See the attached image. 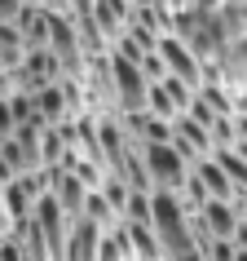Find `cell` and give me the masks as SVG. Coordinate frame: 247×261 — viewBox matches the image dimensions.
<instances>
[{"instance_id":"8","label":"cell","mask_w":247,"mask_h":261,"mask_svg":"<svg viewBox=\"0 0 247 261\" xmlns=\"http://www.w3.org/2000/svg\"><path fill=\"white\" fill-rule=\"evenodd\" d=\"M137 67H141V75H146V80H150V84H164L168 75H172V71H168V62H164V54H159V49H155V54H146V58H141V62H137Z\"/></svg>"},{"instance_id":"3","label":"cell","mask_w":247,"mask_h":261,"mask_svg":"<svg viewBox=\"0 0 247 261\" xmlns=\"http://www.w3.org/2000/svg\"><path fill=\"white\" fill-rule=\"evenodd\" d=\"M159 54H164V62H168V71L177 75V80H186L190 89H203L207 84V67H203V58L194 54L190 44L181 40V36H159Z\"/></svg>"},{"instance_id":"6","label":"cell","mask_w":247,"mask_h":261,"mask_svg":"<svg viewBox=\"0 0 247 261\" xmlns=\"http://www.w3.org/2000/svg\"><path fill=\"white\" fill-rule=\"evenodd\" d=\"M194 173H199V181L207 186V195H212V199H234V181H230V173L217 164V155H212V160H199V164H194Z\"/></svg>"},{"instance_id":"4","label":"cell","mask_w":247,"mask_h":261,"mask_svg":"<svg viewBox=\"0 0 247 261\" xmlns=\"http://www.w3.org/2000/svg\"><path fill=\"white\" fill-rule=\"evenodd\" d=\"M88 191H93V186H88L80 173H71V168H53V186H49V195L62 204V213H67L71 221H80V217H84Z\"/></svg>"},{"instance_id":"7","label":"cell","mask_w":247,"mask_h":261,"mask_svg":"<svg viewBox=\"0 0 247 261\" xmlns=\"http://www.w3.org/2000/svg\"><path fill=\"white\" fill-rule=\"evenodd\" d=\"M146 111L159 115V120H177V115H181L177 97L168 93V84H150V93H146Z\"/></svg>"},{"instance_id":"2","label":"cell","mask_w":247,"mask_h":261,"mask_svg":"<svg viewBox=\"0 0 247 261\" xmlns=\"http://www.w3.org/2000/svg\"><path fill=\"white\" fill-rule=\"evenodd\" d=\"M110 71H115V115H137L146 111V93H150V80L141 75L137 62L110 54Z\"/></svg>"},{"instance_id":"9","label":"cell","mask_w":247,"mask_h":261,"mask_svg":"<svg viewBox=\"0 0 247 261\" xmlns=\"http://www.w3.org/2000/svg\"><path fill=\"white\" fill-rule=\"evenodd\" d=\"M18 133V120H14V107H9V97H0V142H9Z\"/></svg>"},{"instance_id":"5","label":"cell","mask_w":247,"mask_h":261,"mask_svg":"<svg viewBox=\"0 0 247 261\" xmlns=\"http://www.w3.org/2000/svg\"><path fill=\"white\" fill-rule=\"evenodd\" d=\"M133 0H93V22L97 31H102V40L115 44L119 36H128V27H133Z\"/></svg>"},{"instance_id":"13","label":"cell","mask_w":247,"mask_h":261,"mask_svg":"<svg viewBox=\"0 0 247 261\" xmlns=\"http://www.w3.org/2000/svg\"><path fill=\"white\" fill-rule=\"evenodd\" d=\"M5 234H9V230H5V226H0V239H5Z\"/></svg>"},{"instance_id":"10","label":"cell","mask_w":247,"mask_h":261,"mask_svg":"<svg viewBox=\"0 0 247 261\" xmlns=\"http://www.w3.org/2000/svg\"><path fill=\"white\" fill-rule=\"evenodd\" d=\"M22 14V0H0V22H14Z\"/></svg>"},{"instance_id":"1","label":"cell","mask_w":247,"mask_h":261,"mask_svg":"<svg viewBox=\"0 0 247 261\" xmlns=\"http://www.w3.org/2000/svg\"><path fill=\"white\" fill-rule=\"evenodd\" d=\"M141 160H146L150 186L164 191V195H181L186 181H190V173H194V164L172 146V142H150V146H141Z\"/></svg>"},{"instance_id":"12","label":"cell","mask_w":247,"mask_h":261,"mask_svg":"<svg viewBox=\"0 0 247 261\" xmlns=\"http://www.w3.org/2000/svg\"><path fill=\"white\" fill-rule=\"evenodd\" d=\"M22 5H40V0H22Z\"/></svg>"},{"instance_id":"11","label":"cell","mask_w":247,"mask_h":261,"mask_svg":"<svg viewBox=\"0 0 247 261\" xmlns=\"http://www.w3.org/2000/svg\"><path fill=\"white\" fill-rule=\"evenodd\" d=\"M238 261H247V248H238Z\"/></svg>"}]
</instances>
